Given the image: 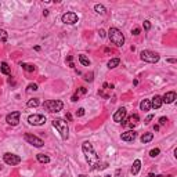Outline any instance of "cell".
<instances>
[{
    "label": "cell",
    "instance_id": "cell-41",
    "mask_svg": "<svg viewBox=\"0 0 177 177\" xmlns=\"http://www.w3.org/2000/svg\"><path fill=\"white\" fill-rule=\"evenodd\" d=\"M154 130H155V132H158V130H159V126H154Z\"/></svg>",
    "mask_w": 177,
    "mask_h": 177
},
{
    "label": "cell",
    "instance_id": "cell-21",
    "mask_svg": "<svg viewBox=\"0 0 177 177\" xmlns=\"http://www.w3.org/2000/svg\"><path fill=\"white\" fill-rule=\"evenodd\" d=\"M152 138H154L152 133H144V134L141 136V143H144V144H145V143H149Z\"/></svg>",
    "mask_w": 177,
    "mask_h": 177
},
{
    "label": "cell",
    "instance_id": "cell-40",
    "mask_svg": "<svg viewBox=\"0 0 177 177\" xmlns=\"http://www.w3.org/2000/svg\"><path fill=\"white\" fill-rule=\"evenodd\" d=\"M167 61H169V62H172V64H174V62H176V60H174V58H169Z\"/></svg>",
    "mask_w": 177,
    "mask_h": 177
},
{
    "label": "cell",
    "instance_id": "cell-29",
    "mask_svg": "<svg viewBox=\"0 0 177 177\" xmlns=\"http://www.w3.org/2000/svg\"><path fill=\"white\" fill-rule=\"evenodd\" d=\"M86 91H87V90H86L85 87H79V88H78V91L75 93V96H78V97H79V96H80V94H86Z\"/></svg>",
    "mask_w": 177,
    "mask_h": 177
},
{
    "label": "cell",
    "instance_id": "cell-43",
    "mask_svg": "<svg viewBox=\"0 0 177 177\" xmlns=\"http://www.w3.org/2000/svg\"><path fill=\"white\" fill-rule=\"evenodd\" d=\"M0 169H1V166H0Z\"/></svg>",
    "mask_w": 177,
    "mask_h": 177
},
{
    "label": "cell",
    "instance_id": "cell-16",
    "mask_svg": "<svg viewBox=\"0 0 177 177\" xmlns=\"http://www.w3.org/2000/svg\"><path fill=\"white\" fill-rule=\"evenodd\" d=\"M140 169H141V161L140 159H136V161L133 162V166H132V174H137L138 172H140Z\"/></svg>",
    "mask_w": 177,
    "mask_h": 177
},
{
    "label": "cell",
    "instance_id": "cell-33",
    "mask_svg": "<svg viewBox=\"0 0 177 177\" xmlns=\"http://www.w3.org/2000/svg\"><path fill=\"white\" fill-rule=\"evenodd\" d=\"M85 80H87V82H93V72H90V73H87V75H86Z\"/></svg>",
    "mask_w": 177,
    "mask_h": 177
},
{
    "label": "cell",
    "instance_id": "cell-25",
    "mask_svg": "<svg viewBox=\"0 0 177 177\" xmlns=\"http://www.w3.org/2000/svg\"><path fill=\"white\" fill-rule=\"evenodd\" d=\"M21 67L26 71V72H35V65H31V64H21Z\"/></svg>",
    "mask_w": 177,
    "mask_h": 177
},
{
    "label": "cell",
    "instance_id": "cell-9",
    "mask_svg": "<svg viewBox=\"0 0 177 177\" xmlns=\"http://www.w3.org/2000/svg\"><path fill=\"white\" fill-rule=\"evenodd\" d=\"M62 22L64 24H68V25H73V24H76L78 22V14L76 12H72V11H69V12H65L64 15H62Z\"/></svg>",
    "mask_w": 177,
    "mask_h": 177
},
{
    "label": "cell",
    "instance_id": "cell-22",
    "mask_svg": "<svg viewBox=\"0 0 177 177\" xmlns=\"http://www.w3.org/2000/svg\"><path fill=\"white\" fill-rule=\"evenodd\" d=\"M94 10H96L97 14H101V15H104L105 12H107V8H105L102 4H96V6H94Z\"/></svg>",
    "mask_w": 177,
    "mask_h": 177
},
{
    "label": "cell",
    "instance_id": "cell-15",
    "mask_svg": "<svg viewBox=\"0 0 177 177\" xmlns=\"http://www.w3.org/2000/svg\"><path fill=\"white\" fill-rule=\"evenodd\" d=\"M162 104H163V102H162V97L161 96H155L152 98V101H151V107H152V108H155V109L161 108Z\"/></svg>",
    "mask_w": 177,
    "mask_h": 177
},
{
    "label": "cell",
    "instance_id": "cell-4",
    "mask_svg": "<svg viewBox=\"0 0 177 177\" xmlns=\"http://www.w3.org/2000/svg\"><path fill=\"white\" fill-rule=\"evenodd\" d=\"M43 108L48 112H60L61 109L64 108V104H62V101L60 100H48V101H44L43 104Z\"/></svg>",
    "mask_w": 177,
    "mask_h": 177
},
{
    "label": "cell",
    "instance_id": "cell-7",
    "mask_svg": "<svg viewBox=\"0 0 177 177\" xmlns=\"http://www.w3.org/2000/svg\"><path fill=\"white\" fill-rule=\"evenodd\" d=\"M28 122L33 126H42L46 123V116L44 115H39V113H35V115H29L28 116Z\"/></svg>",
    "mask_w": 177,
    "mask_h": 177
},
{
    "label": "cell",
    "instance_id": "cell-5",
    "mask_svg": "<svg viewBox=\"0 0 177 177\" xmlns=\"http://www.w3.org/2000/svg\"><path fill=\"white\" fill-rule=\"evenodd\" d=\"M140 58L143 61H145V62H149V64H155V62H158L159 61V54L155 51H151V50H143V51L140 53Z\"/></svg>",
    "mask_w": 177,
    "mask_h": 177
},
{
    "label": "cell",
    "instance_id": "cell-35",
    "mask_svg": "<svg viewBox=\"0 0 177 177\" xmlns=\"http://www.w3.org/2000/svg\"><path fill=\"white\" fill-rule=\"evenodd\" d=\"M115 177H123V172H122L121 169H118L116 173H115Z\"/></svg>",
    "mask_w": 177,
    "mask_h": 177
},
{
    "label": "cell",
    "instance_id": "cell-30",
    "mask_svg": "<svg viewBox=\"0 0 177 177\" xmlns=\"http://www.w3.org/2000/svg\"><path fill=\"white\" fill-rule=\"evenodd\" d=\"M83 115H85V109H83V108H79V109L76 111V116L80 118V116H83Z\"/></svg>",
    "mask_w": 177,
    "mask_h": 177
},
{
    "label": "cell",
    "instance_id": "cell-38",
    "mask_svg": "<svg viewBox=\"0 0 177 177\" xmlns=\"http://www.w3.org/2000/svg\"><path fill=\"white\" fill-rule=\"evenodd\" d=\"M78 100H79V97L73 94V96H72V101H78Z\"/></svg>",
    "mask_w": 177,
    "mask_h": 177
},
{
    "label": "cell",
    "instance_id": "cell-39",
    "mask_svg": "<svg viewBox=\"0 0 177 177\" xmlns=\"http://www.w3.org/2000/svg\"><path fill=\"white\" fill-rule=\"evenodd\" d=\"M67 119H68V121H72V116H71V113H67Z\"/></svg>",
    "mask_w": 177,
    "mask_h": 177
},
{
    "label": "cell",
    "instance_id": "cell-20",
    "mask_svg": "<svg viewBox=\"0 0 177 177\" xmlns=\"http://www.w3.org/2000/svg\"><path fill=\"white\" fill-rule=\"evenodd\" d=\"M119 64H121V60H119V58H112V60L108 61V68L113 69V68H116Z\"/></svg>",
    "mask_w": 177,
    "mask_h": 177
},
{
    "label": "cell",
    "instance_id": "cell-12",
    "mask_svg": "<svg viewBox=\"0 0 177 177\" xmlns=\"http://www.w3.org/2000/svg\"><path fill=\"white\" fill-rule=\"evenodd\" d=\"M125 118H126V108H119L116 112L113 113V121L116 123H122L125 121Z\"/></svg>",
    "mask_w": 177,
    "mask_h": 177
},
{
    "label": "cell",
    "instance_id": "cell-14",
    "mask_svg": "<svg viewBox=\"0 0 177 177\" xmlns=\"http://www.w3.org/2000/svg\"><path fill=\"white\" fill-rule=\"evenodd\" d=\"M176 93L174 91H169L166 93L165 96L162 97V102H165V104H172V102H174V100H176Z\"/></svg>",
    "mask_w": 177,
    "mask_h": 177
},
{
    "label": "cell",
    "instance_id": "cell-18",
    "mask_svg": "<svg viewBox=\"0 0 177 177\" xmlns=\"http://www.w3.org/2000/svg\"><path fill=\"white\" fill-rule=\"evenodd\" d=\"M140 108H141V111H149V109H151V101L143 100L140 104Z\"/></svg>",
    "mask_w": 177,
    "mask_h": 177
},
{
    "label": "cell",
    "instance_id": "cell-19",
    "mask_svg": "<svg viewBox=\"0 0 177 177\" xmlns=\"http://www.w3.org/2000/svg\"><path fill=\"white\" fill-rule=\"evenodd\" d=\"M26 105H28L29 108H36V107L40 105V100H39V98H31Z\"/></svg>",
    "mask_w": 177,
    "mask_h": 177
},
{
    "label": "cell",
    "instance_id": "cell-24",
    "mask_svg": "<svg viewBox=\"0 0 177 177\" xmlns=\"http://www.w3.org/2000/svg\"><path fill=\"white\" fill-rule=\"evenodd\" d=\"M37 161L40 162V163H48L50 162V158L47 155H44V154H37Z\"/></svg>",
    "mask_w": 177,
    "mask_h": 177
},
{
    "label": "cell",
    "instance_id": "cell-8",
    "mask_svg": "<svg viewBox=\"0 0 177 177\" xmlns=\"http://www.w3.org/2000/svg\"><path fill=\"white\" fill-rule=\"evenodd\" d=\"M3 159H4V162H6L7 165H11V166H15L21 162V158L18 157V155H15V154H10V152L4 154Z\"/></svg>",
    "mask_w": 177,
    "mask_h": 177
},
{
    "label": "cell",
    "instance_id": "cell-42",
    "mask_svg": "<svg viewBox=\"0 0 177 177\" xmlns=\"http://www.w3.org/2000/svg\"><path fill=\"white\" fill-rule=\"evenodd\" d=\"M78 177H86V176H85V174H80V176H78Z\"/></svg>",
    "mask_w": 177,
    "mask_h": 177
},
{
    "label": "cell",
    "instance_id": "cell-6",
    "mask_svg": "<svg viewBox=\"0 0 177 177\" xmlns=\"http://www.w3.org/2000/svg\"><path fill=\"white\" fill-rule=\"evenodd\" d=\"M24 138H25V141H26L28 144L33 145V147H37V148H42V147L44 145V141L42 140V138H39V137H36V136H33V134H29V133L25 134Z\"/></svg>",
    "mask_w": 177,
    "mask_h": 177
},
{
    "label": "cell",
    "instance_id": "cell-27",
    "mask_svg": "<svg viewBox=\"0 0 177 177\" xmlns=\"http://www.w3.org/2000/svg\"><path fill=\"white\" fill-rule=\"evenodd\" d=\"M159 152H161V149H159V148H154V149H151V151H149V157L155 158V157H158V155H159Z\"/></svg>",
    "mask_w": 177,
    "mask_h": 177
},
{
    "label": "cell",
    "instance_id": "cell-34",
    "mask_svg": "<svg viewBox=\"0 0 177 177\" xmlns=\"http://www.w3.org/2000/svg\"><path fill=\"white\" fill-rule=\"evenodd\" d=\"M140 32H141V31H140V28H134V29H133V31H132V33H133V35H134V36H137V35H140Z\"/></svg>",
    "mask_w": 177,
    "mask_h": 177
},
{
    "label": "cell",
    "instance_id": "cell-2",
    "mask_svg": "<svg viewBox=\"0 0 177 177\" xmlns=\"http://www.w3.org/2000/svg\"><path fill=\"white\" fill-rule=\"evenodd\" d=\"M108 37H109V40H111V43H113L115 46H118V47L123 46V43H125V36H123V33H122L118 28L109 29Z\"/></svg>",
    "mask_w": 177,
    "mask_h": 177
},
{
    "label": "cell",
    "instance_id": "cell-28",
    "mask_svg": "<svg viewBox=\"0 0 177 177\" xmlns=\"http://www.w3.org/2000/svg\"><path fill=\"white\" fill-rule=\"evenodd\" d=\"M28 91H36L37 90V85L36 83H31V85H28V88H26Z\"/></svg>",
    "mask_w": 177,
    "mask_h": 177
},
{
    "label": "cell",
    "instance_id": "cell-36",
    "mask_svg": "<svg viewBox=\"0 0 177 177\" xmlns=\"http://www.w3.org/2000/svg\"><path fill=\"white\" fill-rule=\"evenodd\" d=\"M152 118H154V115H148V116H147V119H145V123H149V122L152 121Z\"/></svg>",
    "mask_w": 177,
    "mask_h": 177
},
{
    "label": "cell",
    "instance_id": "cell-23",
    "mask_svg": "<svg viewBox=\"0 0 177 177\" xmlns=\"http://www.w3.org/2000/svg\"><path fill=\"white\" fill-rule=\"evenodd\" d=\"M79 61H80L82 65H85V67H90V60H88L85 54H80V56H79Z\"/></svg>",
    "mask_w": 177,
    "mask_h": 177
},
{
    "label": "cell",
    "instance_id": "cell-17",
    "mask_svg": "<svg viewBox=\"0 0 177 177\" xmlns=\"http://www.w3.org/2000/svg\"><path fill=\"white\" fill-rule=\"evenodd\" d=\"M0 71H1L3 75H11V69H10V67H8L7 62H1V65H0Z\"/></svg>",
    "mask_w": 177,
    "mask_h": 177
},
{
    "label": "cell",
    "instance_id": "cell-10",
    "mask_svg": "<svg viewBox=\"0 0 177 177\" xmlns=\"http://www.w3.org/2000/svg\"><path fill=\"white\" fill-rule=\"evenodd\" d=\"M20 116H21V112L14 111V112L8 113L7 116H6V122H7L8 125H11V126H17L18 123H20Z\"/></svg>",
    "mask_w": 177,
    "mask_h": 177
},
{
    "label": "cell",
    "instance_id": "cell-1",
    "mask_svg": "<svg viewBox=\"0 0 177 177\" xmlns=\"http://www.w3.org/2000/svg\"><path fill=\"white\" fill-rule=\"evenodd\" d=\"M82 149H83V154L86 155V161L88 162V165L91 166V169L94 170H102L105 169L108 163L107 162H101L100 158L97 157V154L94 152V149H93V145L91 143H88V141H85L83 145H82Z\"/></svg>",
    "mask_w": 177,
    "mask_h": 177
},
{
    "label": "cell",
    "instance_id": "cell-37",
    "mask_svg": "<svg viewBox=\"0 0 177 177\" xmlns=\"http://www.w3.org/2000/svg\"><path fill=\"white\" fill-rule=\"evenodd\" d=\"M98 33H100V36H101V37H104V36H105V31H102V29H100V32H98Z\"/></svg>",
    "mask_w": 177,
    "mask_h": 177
},
{
    "label": "cell",
    "instance_id": "cell-31",
    "mask_svg": "<svg viewBox=\"0 0 177 177\" xmlns=\"http://www.w3.org/2000/svg\"><path fill=\"white\" fill-rule=\"evenodd\" d=\"M166 122H167V118H165V116H162V118H159V125H161V126L166 125Z\"/></svg>",
    "mask_w": 177,
    "mask_h": 177
},
{
    "label": "cell",
    "instance_id": "cell-11",
    "mask_svg": "<svg viewBox=\"0 0 177 177\" xmlns=\"http://www.w3.org/2000/svg\"><path fill=\"white\" fill-rule=\"evenodd\" d=\"M138 121H140L138 115H137V113H134V115L129 116V119H127V121H123V122H122V125H123V126H127V127H130V129H133L134 126L138 125Z\"/></svg>",
    "mask_w": 177,
    "mask_h": 177
},
{
    "label": "cell",
    "instance_id": "cell-32",
    "mask_svg": "<svg viewBox=\"0 0 177 177\" xmlns=\"http://www.w3.org/2000/svg\"><path fill=\"white\" fill-rule=\"evenodd\" d=\"M144 29L145 31H149V29H151V22H149V21H144Z\"/></svg>",
    "mask_w": 177,
    "mask_h": 177
},
{
    "label": "cell",
    "instance_id": "cell-13",
    "mask_svg": "<svg viewBox=\"0 0 177 177\" xmlns=\"http://www.w3.org/2000/svg\"><path fill=\"white\" fill-rule=\"evenodd\" d=\"M136 137H137V133L134 132V130H127V132L122 133L121 138H122L123 141H127V143H130V141H134V140H136Z\"/></svg>",
    "mask_w": 177,
    "mask_h": 177
},
{
    "label": "cell",
    "instance_id": "cell-3",
    "mask_svg": "<svg viewBox=\"0 0 177 177\" xmlns=\"http://www.w3.org/2000/svg\"><path fill=\"white\" fill-rule=\"evenodd\" d=\"M53 126L58 130V133L61 134V137H62L64 140H68L69 127H68V123H67L64 119H54V121H53Z\"/></svg>",
    "mask_w": 177,
    "mask_h": 177
},
{
    "label": "cell",
    "instance_id": "cell-26",
    "mask_svg": "<svg viewBox=\"0 0 177 177\" xmlns=\"http://www.w3.org/2000/svg\"><path fill=\"white\" fill-rule=\"evenodd\" d=\"M8 39V33L4 29H0V42H7Z\"/></svg>",
    "mask_w": 177,
    "mask_h": 177
}]
</instances>
